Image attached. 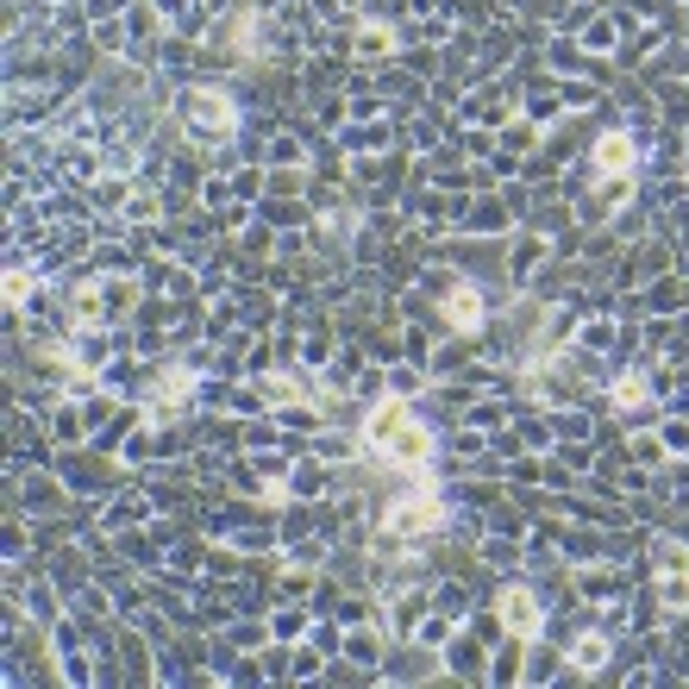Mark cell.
<instances>
[{"mask_svg":"<svg viewBox=\"0 0 689 689\" xmlns=\"http://www.w3.org/2000/svg\"><path fill=\"white\" fill-rule=\"evenodd\" d=\"M651 583H658V602L670 614H689V552L677 539H658L651 545Z\"/></svg>","mask_w":689,"mask_h":689,"instance_id":"3957f363","label":"cell"},{"mask_svg":"<svg viewBox=\"0 0 689 689\" xmlns=\"http://www.w3.org/2000/svg\"><path fill=\"white\" fill-rule=\"evenodd\" d=\"M364 445L377 452V458H395V464H421L426 452H433V439H426V426L407 414V402H377L364 421Z\"/></svg>","mask_w":689,"mask_h":689,"instance_id":"6da1fadb","label":"cell"},{"mask_svg":"<svg viewBox=\"0 0 689 689\" xmlns=\"http://www.w3.org/2000/svg\"><path fill=\"white\" fill-rule=\"evenodd\" d=\"M445 320L458 326V332H477L483 326V307H477V288L470 283H452V295H445Z\"/></svg>","mask_w":689,"mask_h":689,"instance_id":"52a82bcc","label":"cell"},{"mask_svg":"<svg viewBox=\"0 0 689 689\" xmlns=\"http://www.w3.org/2000/svg\"><path fill=\"white\" fill-rule=\"evenodd\" d=\"M496 614L501 627L515 633V639H539V627H545V614H539V595L520 590V583H508V590L496 595Z\"/></svg>","mask_w":689,"mask_h":689,"instance_id":"5b68a950","label":"cell"},{"mask_svg":"<svg viewBox=\"0 0 689 689\" xmlns=\"http://www.w3.org/2000/svg\"><path fill=\"white\" fill-rule=\"evenodd\" d=\"M445 520V508H439V496H402V501H389V515H383V533L389 539H414V533H433Z\"/></svg>","mask_w":689,"mask_h":689,"instance_id":"277c9868","label":"cell"},{"mask_svg":"<svg viewBox=\"0 0 689 689\" xmlns=\"http://www.w3.org/2000/svg\"><path fill=\"white\" fill-rule=\"evenodd\" d=\"M571 665H576V670H602V665H608V646H602V639H576Z\"/></svg>","mask_w":689,"mask_h":689,"instance_id":"ba28073f","label":"cell"},{"mask_svg":"<svg viewBox=\"0 0 689 689\" xmlns=\"http://www.w3.org/2000/svg\"><path fill=\"white\" fill-rule=\"evenodd\" d=\"M358 44H364V57H383V25H364V39H358Z\"/></svg>","mask_w":689,"mask_h":689,"instance_id":"30bf717a","label":"cell"},{"mask_svg":"<svg viewBox=\"0 0 689 689\" xmlns=\"http://www.w3.org/2000/svg\"><path fill=\"white\" fill-rule=\"evenodd\" d=\"M614 402H621V407H639V402H646V383H639V377H621V383H614Z\"/></svg>","mask_w":689,"mask_h":689,"instance_id":"9c48e42d","label":"cell"},{"mask_svg":"<svg viewBox=\"0 0 689 689\" xmlns=\"http://www.w3.org/2000/svg\"><path fill=\"white\" fill-rule=\"evenodd\" d=\"M176 114H182V126H189L194 138H208V145H226V138L239 132V100L220 95V88H189Z\"/></svg>","mask_w":689,"mask_h":689,"instance_id":"7a4b0ae2","label":"cell"},{"mask_svg":"<svg viewBox=\"0 0 689 689\" xmlns=\"http://www.w3.org/2000/svg\"><path fill=\"white\" fill-rule=\"evenodd\" d=\"M633 163H639V151H633V138H627V132H608L602 145H595V157H590V170H595V176H608V182H614V176H627Z\"/></svg>","mask_w":689,"mask_h":689,"instance_id":"8992f818","label":"cell"}]
</instances>
